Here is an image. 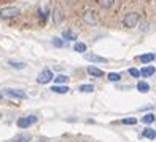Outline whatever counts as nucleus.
Returning a JSON list of instances; mask_svg holds the SVG:
<instances>
[{
	"label": "nucleus",
	"instance_id": "nucleus-1",
	"mask_svg": "<svg viewBox=\"0 0 156 142\" xmlns=\"http://www.w3.org/2000/svg\"><path fill=\"white\" fill-rule=\"evenodd\" d=\"M19 15V10L16 6H5V8H0V18L2 19H11L16 18Z\"/></svg>",
	"mask_w": 156,
	"mask_h": 142
},
{
	"label": "nucleus",
	"instance_id": "nucleus-2",
	"mask_svg": "<svg viewBox=\"0 0 156 142\" xmlns=\"http://www.w3.org/2000/svg\"><path fill=\"white\" fill-rule=\"evenodd\" d=\"M139 15L137 13H127V15L123 18V26H126V27H136L137 24H139Z\"/></svg>",
	"mask_w": 156,
	"mask_h": 142
},
{
	"label": "nucleus",
	"instance_id": "nucleus-3",
	"mask_svg": "<svg viewBox=\"0 0 156 142\" xmlns=\"http://www.w3.org/2000/svg\"><path fill=\"white\" fill-rule=\"evenodd\" d=\"M53 72L49 69H45V70H41V72L38 74V77H37V82L40 83V85H46V83H49L53 80Z\"/></svg>",
	"mask_w": 156,
	"mask_h": 142
},
{
	"label": "nucleus",
	"instance_id": "nucleus-4",
	"mask_svg": "<svg viewBox=\"0 0 156 142\" xmlns=\"http://www.w3.org/2000/svg\"><path fill=\"white\" fill-rule=\"evenodd\" d=\"M5 94L10 96V97H15V99H26L27 97V94L24 93L23 89H16V88H6Z\"/></svg>",
	"mask_w": 156,
	"mask_h": 142
},
{
	"label": "nucleus",
	"instance_id": "nucleus-5",
	"mask_svg": "<svg viewBox=\"0 0 156 142\" xmlns=\"http://www.w3.org/2000/svg\"><path fill=\"white\" fill-rule=\"evenodd\" d=\"M35 122H37V117H21L19 120H18V128H29V126H32Z\"/></svg>",
	"mask_w": 156,
	"mask_h": 142
},
{
	"label": "nucleus",
	"instance_id": "nucleus-6",
	"mask_svg": "<svg viewBox=\"0 0 156 142\" xmlns=\"http://www.w3.org/2000/svg\"><path fill=\"white\" fill-rule=\"evenodd\" d=\"M83 21H84V24H88V26H96L97 19H96L94 11L93 10H86V11H84L83 13Z\"/></svg>",
	"mask_w": 156,
	"mask_h": 142
},
{
	"label": "nucleus",
	"instance_id": "nucleus-7",
	"mask_svg": "<svg viewBox=\"0 0 156 142\" xmlns=\"http://www.w3.org/2000/svg\"><path fill=\"white\" fill-rule=\"evenodd\" d=\"M84 59L86 61H91V62H107V59L104 58V56H97L94 53H84Z\"/></svg>",
	"mask_w": 156,
	"mask_h": 142
},
{
	"label": "nucleus",
	"instance_id": "nucleus-8",
	"mask_svg": "<svg viewBox=\"0 0 156 142\" xmlns=\"http://www.w3.org/2000/svg\"><path fill=\"white\" fill-rule=\"evenodd\" d=\"M30 139H32V136L29 133H23V134H16V136L11 139V142H29Z\"/></svg>",
	"mask_w": 156,
	"mask_h": 142
},
{
	"label": "nucleus",
	"instance_id": "nucleus-9",
	"mask_svg": "<svg viewBox=\"0 0 156 142\" xmlns=\"http://www.w3.org/2000/svg\"><path fill=\"white\" fill-rule=\"evenodd\" d=\"M69 86L67 85H54V86L51 88V91L53 93H58V94H66V93H69Z\"/></svg>",
	"mask_w": 156,
	"mask_h": 142
},
{
	"label": "nucleus",
	"instance_id": "nucleus-10",
	"mask_svg": "<svg viewBox=\"0 0 156 142\" xmlns=\"http://www.w3.org/2000/svg\"><path fill=\"white\" fill-rule=\"evenodd\" d=\"M88 74H89L91 77H97V78L104 77V72H102V70L97 69V67H94V66H89V67H88Z\"/></svg>",
	"mask_w": 156,
	"mask_h": 142
},
{
	"label": "nucleus",
	"instance_id": "nucleus-11",
	"mask_svg": "<svg viewBox=\"0 0 156 142\" xmlns=\"http://www.w3.org/2000/svg\"><path fill=\"white\" fill-rule=\"evenodd\" d=\"M62 37H64V40H70V42H73V40H76L78 37H76V34L73 32V31H70V29H66L62 32Z\"/></svg>",
	"mask_w": 156,
	"mask_h": 142
},
{
	"label": "nucleus",
	"instance_id": "nucleus-12",
	"mask_svg": "<svg viewBox=\"0 0 156 142\" xmlns=\"http://www.w3.org/2000/svg\"><path fill=\"white\" fill-rule=\"evenodd\" d=\"M142 136L147 137V139H154V137H156V133H154L153 128H145L144 133H142Z\"/></svg>",
	"mask_w": 156,
	"mask_h": 142
},
{
	"label": "nucleus",
	"instance_id": "nucleus-13",
	"mask_svg": "<svg viewBox=\"0 0 156 142\" xmlns=\"http://www.w3.org/2000/svg\"><path fill=\"white\" fill-rule=\"evenodd\" d=\"M154 74V67H151V66H147V67H144L140 70V75L142 77H151Z\"/></svg>",
	"mask_w": 156,
	"mask_h": 142
},
{
	"label": "nucleus",
	"instance_id": "nucleus-14",
	"mask_svg": "<svg viewBox=\"0 0 156 142\" xmlns=\"http://www.w3.org/2000/svg\"><path fill=\"white\" fill-rule=\"evenodd\" d=\"M137 89L140 91V93H148V91H150V85H148L147 82H139L137 83Z\"/></svg>",
	"mask_w": 156,
	"mask_h": 142
},
{
	"label": "nucleus",
	"instance_id": "nucleus-15",
	"mask_svg": "<svg viewBox=\"0 0 156 142\" xmlns=\"http://www.w3.org/2000/svg\"><path fill=\"white\" fill-rule=\"evenodd\" d=\"M139 59L144 62V64H148V62H151V61L154 59V54H153V53H147V54H142Z\"/></svg>",
	"mask_w": 156,
	"mask_h": 142
},
{
	"label": "nucleus",
	"instance_id": "nucleus-16",
	"mask_svg": "<svg viewBox=\"0 0 156 142\" xmlns=\"http://www.w3.org/2000/svg\"><path fill=\"white\" fill-rule=\"evenodd\" d=\"M154 122V115L153 113H147V115L142 117V123H145V125H151Z\"/></svg>",
	"mask_w": 156,
	"mask_h": 142
},
{
	"label": "nucleus",
	"instance_id": "nucleus-17",
	"mask_svg": "<svg viewBox=\"0 0 156 142\" xmlns=\"http://www.w3.org/2000/svg\"><path fill=\"white\" fill-rule=\"evenodd\" d=\"M97 3L102 6V8H110L115 3V0H97Z\"/></svg>",
	"mask_w": 156,
	"mask_h": 142
},
{
	"label": "nucleus",
	"instance_id": "nucleus-18",
	"mask_svg": "<svg viewBox=\"0 0 156 142\" xmlns=\"http://www.w3.org/2000/svg\"><path fill=\"white\" fill-rule=\"evenodd\" d=\"M73 48H75V51H78V53H84V51H86V43H83V42H76Z\"/></svg>",
	"mask_w": 156,
	"mask_h": 142
},
{
	"label": "nucleus",
	"instance_id": "nucleus-19",
	"mask_svg": "<svg viewBox=\"0 0 156 142\" xmlns=\"http://www.w3.org/2000/svg\"><path fill=\"white\" fill-rule=\"evenodd\" d=\"M54 80L58 85H66L69 82V77L67 75H58V77H54Z\"/></svg>",
	"mask_w": 156,
	"mask_h": 142
},
{
	"label": "nucleus",
	"instance_id": "nucleus-20",
	"mask_svg": "<svg viewBox=\"0 0 156 142\" xmlns=\"http://www.w3.org/2000/svg\"><path fill=\"white\" fill-rule=\"evenodd\" d=\"M78 89H80L81 93H93V91H94V86H93V85H81V86L78 88Z\"/></svg>",
	"mask_w": 156,
	"mask_h": 142
},
{
	"label": "nucleus",
	"instance_id": "nucleus-21",
	"mask_svg": "<svg viewBox=\"0 0 156 142\" xmlns=\"http://www.w3.org/2000/svg\"><path fill=\"white\" fill-rule=\"evenodd\" d=\"M107 78H108L110 82H119V78H121V75H119V74H116V72H110Z\"/></svg>",
	"mask_w": 156,
	"mask_h": 142
},
{
	"label": "nucleus",
	"instance_id": "nucleus-22",
	"mask_svg": "<svg viewBox=\"0 0 156 142\" xmlns=\"http://www.w3.org/2000/svg\"><path fill=\"white\" fill-rule=\"evenodd\" d=\"M10 66H11V67H15V69H24V67H26V64H24V62H15V61H10Z\"/></svg>",
	"mask_w": 156,
	"mask_h": 142
},
{
	"label": "nucleus",
	"instance_id": "nucleus-23",
	"mask_svg": "<svg viewBox=\"0 0 156 142\" xmlns=\"http://www.w3.org/2000/svg\"><path fill=\"white\" fill-rule=\"evenodd\" d=\"M53 45H54L56 48H61V46H64V40L56 37V38H53Z\"/></svg>",
	"mask_w": 156,
	"mask_h": 142
},
{
	"label": "nucleus",
	"instance_id": "nucleus-24",
	"mask_svg": "<svg viewBox=\"0 0 156 142\" xmlns=\"http://www.w3.org/2000/svg\"><path fill=\"white\" fill-rule=\"evenodd\" d=\"M129 75H131V77H136V78H137V77H142V75H140V70H137L136 67H131V69H129Z\"/></svg>",
	"mask_w": 156,
	"mask_h": 142
},
{
	"label": "nucleus",
	"instance_id": "nucleus-25",
	"mask_svg": "<svg viewBox=\"0 0 156 142\" xmlns=\"http://www.w3.org/2000/svg\"><path fill=\"white\" fill-rule=\"evenodd\" d=\"M121 123H123V125H136L137 120H136V118H123Z\"/></svg>",
	"mask_w": 156,
	"mask_h": 142
},
{
	"label": "nucleus",
	"instance_id": "nucleus-26",
	"mask_svg": "<svg viewBox=\"0 0 156 142\" xmlns=\"http://www.w3.org/2000/svg\"><path fill=\"white\" fill-rule=\"evenodd\" d=\"M140 31H144V32L148 31V23H142L140 24Z\"/></svg>",
	"mask_w": 156,
	"mask_h": 142
},
{
	"label": "nucleus",
	"instance_id": "nucleus-27",
	"mask_svg": "<svg viewBox=\"0 0 156 142\" xmlns=\"http://www.w3.org/2000/svg\"><path fill=\"white\" fill-rule=\"evenodd\" d=\"M59 13H61L59 10H56V11H54V15H56V23H59V21H61V15H59Z\"/></svg>",
	"mask_w": 156,
	"mask_h": 142
},
{
	"label": "nucleus",
	"instance_id": "nucleus-28",
	"mask_svg": "<svg viewBox=\"0 0 156 142\" xmlns=\"http://www.w3.org/2000/svg\"><path fill=\"white\" fill-rule=\"evenodd\" d=\"M67 2H69V3H75V2H76V0H67Z\"/></svg>",
	"mask_w": 156,
	"mask_h": 142
},
{
	"label": "nucleus",
	"instance_id": "nucleus-29",
	"mask_svg": "<svg viewBox=\"0 0 156 142\" xmlns=\"http://www.w3.org/2000/svg\"><path fill=\"white\" fill-rule=\"evenodd\" d=\"M37 142H45V140H37Z\"/></svg>",
	"mask_w": 156,
	"mask_h": 142
},
{
	"label": "nucleus",
	"instance_id": "nucleus-30",
	"mask_svg": "<svg viewBox=\"0 0 156 142\" xmlns=\"http://www.w3.org/2000/svg\"><path fill=\"white\" fill-rule=\"evenodd\" d=\"M0 99H2V96H0Z\"/></svg>",
	"mask_w": 156,
	"mask_h": 142
}]
</instances>
